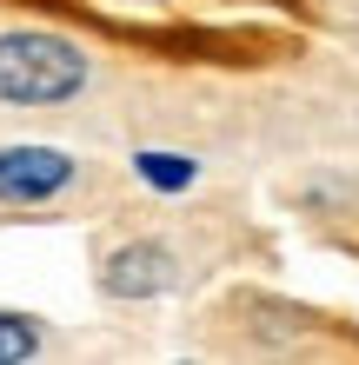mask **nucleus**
<instances>
[{"label":"nucleus","mask_w":359,"mask_h":365,"mask_svg":"<svg viewBox=\"0 0 359 365\" xmlns=\"http://www.w3.org/2000/svg\"><path fill=\"white\" fill-rule=\"evenodd\" d=\"M74 186V160L60 146H0V206H47Z\"/></svg>","instance_id":"3"},{"label":"nucleus","mask_w":359,"mask_h":365,"mask_svg":"<svg viewBox=\"0 0 359 365\" xmlns=\"http://www.w3.org/2000/svg\"><path fill=\"white\" fill-rule=\"evenodd\" d=\"M40 346H47V332H40V319L0 306V365H27L40 359Z\"/></svg>","instance_id":"5"},{"label":"nucleus","mask_w":359,"mask_h":365,"mask_svg":"<svg viewBox=\"0 0 359 365\" xmlns=\"http://www.w3.org/2000/svg\"><path fill=\"white\" fill-rule=\"evenodd\" d=\"M93 60L80 40L47 34V27H7L0 34V106H67L87 93Z\"/></svg>","instance_id":"1"},{"label":"nucleus","mask_w":359,"mask_h":365,"mask_svg":"<svg viewBox=\"0 0 359 365\" xmlns=\"http://www.w3.org/2000/svg\"><path fill=\"white\" fill-rule=\"evenodd\" d=\"M133 173L153 186V192H193V180H200V160H186V153H173V146H140L133 153Z\"/></svg>","instance_id":"4"},{"label":"nucleus","mask_w":359,"mask_h":365,"mask_svg":"<svg viewBox=\"0 0 359 365\" xmlns=\"http://www.w3.org/2000/svg\"><path fill=\"white\" fill-rule=\"evenodd\" d=\"M173 279H180V259L166 240H126L100 259V292L120 306H146V299L173 292Z\"/></svg>","instance_id":"2"}]
</instances>
